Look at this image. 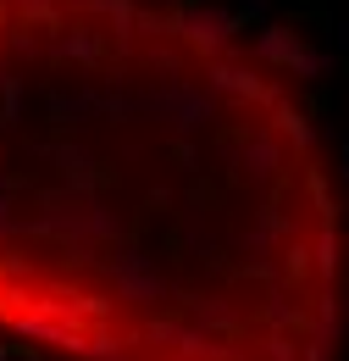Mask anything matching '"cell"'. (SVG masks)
<instances>
[{
  "label": "cell",
  "mask_w": 349,
  "mask_h": 361,
  "mask_svg": "<svg viewBox=\"0 0 349 361\" xmlns=\"http://www.w3.org/2000/svg\"><path fill=\"white\" fill-rule=\"evenodd\" d=\"M133 100H139V111L161 117L172 139H194L205 123H217V90H211V84L194 90L189 78H167V84H156V90L133 94Z\"/></svg>",
  "instance_id": "1"
},
{
  "label": "cell",
  "mask_w": 349,
  "mask_h": 361,
  "mask_svg": "<svg viewBox=\"0 0 349 361\" xmlns=\"http://www.w3.org/2000/svg\"><path fill=\"white\" fill-rule=\"evenodd\" d=\"M244 28V17L233 11V6H194V0H183L167 11V34L183 39V45L194 50V56H227L233 50V34Z\"/></svg>",
  "instance_id": "2"
},
{
  "label": "cell",
  "mask_w": 349,
  "mask_h": 361,
  "mask_svg": "<svg viewBox=\"0 0 349 361\" xmlns=\"http://www.w3.org/2000/svg\"><path fill=\"white\" fill-rule=\"evenodd\" d=\"M106 272L117 283V300H128V306H161V300H172V283L156 272V262L139 245H117V256L106 262Z\"/></svg>",
  "instance_id": "3"
},
{
  "label": "cell",
  "mask_w": 349,
  "mask_h": 361,
  "mask_svg": "<svg viewBox=\"0 0 349 361\" xmlns=\"http://www.w3.org/2000/svg\"><path fill=\"white\" fill-rule=\"evenodd\" d=\"M34 156H39V161H50V167L61 173V183H67V189L100 195V189L111 183V173L94 161V150H84L78 139H39V145H34Z\"/></svg>",
  "instance_id": "4"
},
{
  "label": "cell",
  "mask_w": 349,
  "mask_h": 361,
  "mask_svg": "<svg viewBox=\"0 0 349 361\" xmlns=\"http://www.w3.org/2000/svg\"><path fill=\"white\" fill-rule=\"evenodd\" d=\"M222 161H233L250 183H272L277 173H283V145H277V134H266V128H261V134L244 139L239 150H233V145H222Z\"/></svg>",
  "instance_id": "5"
},
{
  "label": "cell",
  "mask_w": 349,
  "mask_h": 361,
  "mask_svg": "<svg viewBox=\"0 0 349 361\" xmlns=\"http://www.w3.org/2000/svg\"><path fill=\"white\" fill-rule=\"evenodd\" d=\"M205 84H211L217 94H233V100H261V94H266V78L250 67V61H239L233 50L205 61Z\"/></svg>",
  "instance_id": "6"
},
{
  "label": "cell",
  "mask_w": 349,
  "mask_h": 361,
  "mask_svg": "<svg viewBox=\"0 0 349 361\" xmlns=\"http://www.w3.org/2000/svg\"><path fill=\"white\" fill-rule=\"evenodd\" d=\"M44 56H50V61H84V67H94V61L106 56V39H100L89 23H61V28L44 39Z\"/></svg>",
  "instance_id": "7"
},
{
  "label": "cell",
  "mask_w": 349,
  "mask_h": 361,
  "mask_svg": "<svg viewBox=\"0 0 349 361\" xmlns=\"http://www.w3.org/2000/svg\"><path fill=\"white\" fill-rule=\"evenodd\" d=\"M44 111H50V128H56V134H78V123L100 111V106H94V84H89V90H78V94L50 90V94H44Z\"/></svg>",
  "instance_id": "8"
},
{
  "label": "cell",
  "mask_w": 349,
  "mask_h": 361,
  "mask_svg": "<svg viewBox=\"0 0 349 361\" xmlns=\"http://www.w3.org/2000/svg\"><path fill=\"white\" fill-rule=\"evenodd\" d=\"M300 45H305V39H300L294 28H283V23H261V34H255V61H261V67H288Z\"/></svg>",
  "instance_id": "9"
},
{
  "label": "cell",
  "mask_w": 349,
  "mask_h": 361,
  "mask_svg": "<svg viewBox=\"0 0 349 361\" xmlns=\"http://www.w3.org/2000/svg\"><path fill=\"white\" fill-rule=\"evenodd\" d=\"M84 223H89V239L94 245H122V233H128V223H122V212H111L100 195H89L84 206Z\"/></svg>",
  "instance_id": "10"
},
{
  "label": "cell",
  "mask_w": 349,
  "mask_h": 361,
  "mask_svg": "<svg viewBox=\"0 0 349 361\" xmlns=\"http://www.w3.org/2000/svg\"><path fill=\"white\" fill-rule=\"evenodd\" d=\"M23 100H28V78L23 73H0V128H17L23 123Z\"/></svg>",
  "instance_id": "11"
},
{
  "label": "cell",
  "mask_w": 349,
  "mask_h": 361,
  "mask_svg": "<svg viewBox=\"0 0 349 361\" xmlns=\"http://www.w3.org/2000/svg\"><path fill=\"white\" fill-rule=\"evenodd\" d=\"M183 300H189V312H194L200 328H239V312L227 300H217V295H183Z\"/></svg>",
  "instance_id": "12"
},
{
  "label": "cell",
  "mask_w": 349,
  "mask_h": 361,
  "mask_svg": "<svg viewBox=\"0 0 349 361\" xmlns=\"http://www.w3.org/2000/svg\"><path fill=\"white\" fill-rule=\"evenodd\" d=\"M272 123H277V134H283V139H294V150H310V145H316V128H310V117H305V111H294L288 100L272 111Z\"/></svg>",
  "instance_id": "13"
},
{
  "label": "cell",
  "mask_w": 349,
  "mask_h": 361,
  "mask_svg": "<svg viewBox=\"0 0 349 361\" xmlns=\"http://www.w3.org/2000/svg\"><path fill=\"white\" fill-rule=\"evenodd\" d=\"M316 272H322V283L338 278V228L333 223H322V233H316Z\"/></svg>",
  "instance_id": "14"
},
{
  "label": "cell",
  "mask_w": 349,
  "mask_h": 361,
  "mask_svg": "<svg viewBox=\"0 0 349 361\" xmlns=\"http://www.w3.org/2000/svg\"><path fill=\"white\" fill-rule=\"evenodd\" d=\"M288 73H294V78H327V73H333V50L300 45V50H294V61H288Z\"/></svg>",
  "instance_id": "15"
},
{
  "label": "cell",
  "mask_w": 349,
  "mask_h": 361,
  "mask_svg": "<svg viewBox=\"0 0 349 361\" xmlns=\"http://www.w3.org/2000/svg\"><path fill=\"white\" fill-rule=\"evenodd\" d=\"M84 361H122V339H117L106 322H94V328H89V356Z\"/></svg>",
  "instance_id": "16"
},
{
  "label": "cell",
  "mask_w": 349,
  "mask_h": 361,
  "mask_svg": "<svg viewBox=\"0 0 349 361\" xmlns=\"http://www.w3.org/2000/svg\"><path fill=\"white\" fill-rule=\"evenodd\" d=\"M6 50H11V56H17V61H34V56H39V39H34V34H28V23H17V28H6Z\"/></svg>",
  "instance_id": "17"
},
{
  "label": "cell",
  "mask_w": 349,
  "mask_h": 361,
  "mask_svg": "<svg viewBox=\"0 0 349 361\" xmlns=\"http://www.w3.org/2000/svg\"><path fill=\"white\" fill-rule=\"evenodd\" d=\"M17 189H23V178H6V173H0V228H6V233H11V239H17V212H11V195H17Z\"/></svg>",
  "instance_id": "18"
},
{
  "label": "cell",
  "mask_w": 349,
  "mask_h": 361,
  "mask_svg": "<svg viewBox=\"0 0 349 361\" xmlns=\"http://www.w3.org/2000/svg\"><path fill=\"white\" fill-rule=\"evenodd\" d=\"M78 317H89V322H106V317H111V300H106V295H78Z\"/></svg>",
  "instance_id": "19"
},
{
  "label": "cell",
  "mask_w": 349,
  "mask_h": 361,
  "mask_svg": "<svg viewBox=\"0 0 349 361\" xmlns=\"http://www.w3.org/2000/svg\"><path fill=\"white\" fill-rule=\"evenodd\" d=\"M150 67H156V73H167V78H177V50L156 45V50H150Z\"/></svg>",
  "instance_id": "20"
},
{
  "label": "cell",
  "mask_w": 349,
  "mask_h": 361,
  "mask_svg": "<svg viewBox=\"0 0 349 361\" xmlns=\"http://www.w3.org/2000/svg\"><path fill=\"white\" fill-rule=\"evenodd\" d=\"M23 272H28V256H17V250L0 256V278H23Z\"/></svg>",
  "instance_id": "21"
},
{
  "label": "cell",
  "mask_w": 349,
  "mask_h": 361,
  "mask_svg": "<svg viewBox=\"0 0 349 361\" xmlns=\"http://www.w3.org/2000/svg\"><path fill=\"white\" fill-rule=\"evenodd\" d=\"M139 34H167V17L161 11H139Z\"/></svg>",
  "instance_id": "22"
},
{
  "label": "cell",
  "mask_w": 349,
  "mask_h": 361,
  "mask_svg": "<svg viewBox=\"0 0 349 361\" xmlns=\"http://www.w3.org/2000/svg\"><path fill=\"white\" fill-rule=\"evenodd\" d=\"M266 11H272V0H244V6H239V17H244V23H261Z\"/></svg>",
  "instance_id": "23"
},
{
  "label": "cell",
  "mask_w": 349,
  "mask_h": 361,
  "mask_svg": "<svg viewBox=\"0 0 349 361\" xmlns=\"http://www.w3.org/2000/svg\"><path fill=\"white\" fill-rule=\"evenodd\" d=\"M144 200H150V212H167V206H172V195H167V189H150Z\"/></svg>",
  "instance_id": "24"
},
{
  "label": "cell",
  "mask_w": 349,
  "mask_h": 361,
  "mask_svg": "<svg viewBox=\"0 0 349 361\" xmlns=\"http://www.w3.org/2000/svg\"><path fill=\"white\" fill-rule=\"evenodd\" d=\"M333 39H338V50L349 56V17H338V28H333Z\"/></svg>",
  "instance_id": "25"
},
{
  "label": "cell",
  "mask_w": 349,
  "mask_h": 361,
  "mask_svg": "<svg viewBox=\"0 0 349 361\" xmlns=\"http://www.w3.org/2000/svg\"><path fill=\"white\" fill-rule=\"evenodd\" d=\"M338 161H344L338 173H344V183H349V139H344V150H338ZM344 206H349V200H344Z\"/></svg>",
  "instance_id": "26"
},
{
  "label": "cell",
  "mask_w": 349,
  "mask_h": 361,
  "mask_svg": "<svg viewBox=\"0 0 349 361\" xmlns=\"http://www.w3.org/2000/svg\"><path fill=\"white\" fill-rule=\"evenodd\" d=\"M0 361H11V345H6V339H0Z\"/></svg>",
  "instance_id": "27"
},
{
  "label": "cell",
  "mask_w": 349,
  "mask_h": 361,
  "mask_svg": "<svg viewBox=\"0 0 349 361\" xmlns=\"http://www.w3.org/2000/svg\"><path fill=\"white\" fill-rule=\"evenodd\" d=\"M6 239H11V233H6V228H0V256H6Z\"/></svg>",
  "instance_id": "28"
},
{
  "label": "cell",
  "mask_w": 349,
  "mask_h": 361,
  "mask_svg": "<svg viewBox=\"0 0 349 361\" xmlns=\"http://www.w3.org/2000/svg\"><path fill=\"white\" fill-rule=\"evenodd\" d=\"M0 312H6V278H0Z\"/></svg>",
  "instance_id": "29"
},
{
  "label": "cell",
  "mask_w": 349,
  "mask_h": 361,
  "mask_svg": "<svg viewBox=\"0 0 349 361\" xmlns=\"http://www.w3.org/2000/svg\"><path fill=\"white\" fill-rule=\"evenodd\" d=\"M0 73H6V61H0Z\"/></svg>",
  "instance_id": "30"
},
{
  "label": "cell",
  "mask_w": 349,
  "mask_h": 361,
  "mask_svg": "<svg viewBox=\"0 0 349 361\" xmlns=\"http://www.w3.org/2000/svg\"><path fill=\"white\" fill-rule=\"evenodd\" d=\"M122 361H133V356H122Z\"/></svg>",
  "instance_id": "31"
}]
</instances>
